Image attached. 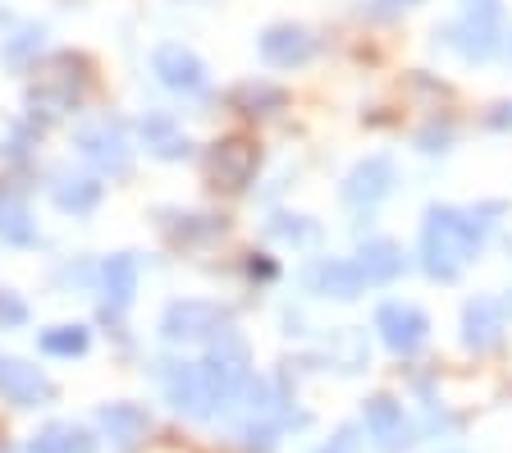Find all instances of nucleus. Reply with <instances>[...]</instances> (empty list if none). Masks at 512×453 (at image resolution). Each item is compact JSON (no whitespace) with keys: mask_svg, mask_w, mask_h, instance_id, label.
I'll use <instances>...</instances> for the list:
<instances>
[{"mask_svg":"<svg viewBox=\"0 0 512 453\" xmlns=\"http://www.w3.org/2000/svg\"><path fill=\"white\" fill-rule=\"evenodd\" d=\"M380 330H384V344L398 348V353H412V348L426 344V316L416 307H384Z\"/></svg>","mask_w":512,"mask_h":453,"instance_id":"obj_3","label":"nucleus"},{"mask_svg":"<svg viewBox=\"0 0 512 453\" xmlns=\"http://www.w3.org/2000/svg\"><path fill=\"white\" fill-rule=\"evenodd\" d=\"M224 316L215 312V307H206V302H183V307H174L170 316H165V335L170 339H202L211 335V330H220Z\"/></svg>","mask_w":512,"mask_h":453,"instance_id":"obj_4","label":"nucleus"},{"mask_svg":"<svg viewBox=\"0 0 512 453\" xmlns=\"http://www.w3.org/2000/svg\"><path fill=\"white\" fill-rule=\"evenodd\" d=\"M320 453H357V435H352V431H339V435H334V444H325Z\"/></svg>","mask_w":512,"mask_h":453,"instance_id":"obj_11","label":"nucleus"},{"mask_svg":"<svg viewBox=\"0 0 512 453\" xmlns=\"http://www.w3.org/2000/svg\"><path fill=\"white\" fill-rule=\"evenodd\" d=\"M366 426H371V435L380 440V449H398V444H407L403 408L389 403V399H371V408H366Z\"/></svg>","mask_w":512,"mask_h":453,"instance_id":"obj_5","label":"nucleus"},{"mask_svg":"<svg viewBox=\"0 0 512 453\" xmlns=\"http://www.w3.org/2000/svg\"><path fill=\"white\" fill-rule=\"evenodd\" d=\"M96 440L83 426H46L32 435V453H92Z\"/></svg>","mask_w":512,"mask_h":453,"instance_id":"obj_6","label":"nucleus"},{"mask_svg":"<svg viewBox=\"0 0 512 453\" xmlns=\"http://www.w3.org/2000/svg\"><path fill=\"white\" fill-rule=\"evenodd\" d=\"M42 348L46 353H55V357H69V353H83L87 348V330H69V325H60L55 335H42Z\"/></svg>","mask_w":512,"mask_h":453,"instance_id":"obj_9","label":"nucleus"},{"mask_svg":"<svg viewBox=\"0 0 512 453\" xmlns=\"http://www.w3.org/2000/svg\"><path fill=\"white\" fill-rule=\"evenodd\" d=\"M106 280H115V302H128L133 298V284H138V270H133V261H115L106 270Z\"/></svg>","mask_w":512,"mask_h":453,"instance_id":"obj_10","label":"nucleus"},{"mask_svg":"<svg viewBox=\"0 0 512 453\" xmlns=\"http://www.w3.org/2000/svg\"><path fill=\"white\" fill-rule=\"evenodd\" d=\"M156 65H160V74H165V83H174V87H197L202 83V65H197L192 55H183L179 46H165V51L156 55Z\"/></svg>","mask_w":512,"mask_h":453,"instance_id":"obj_7","label":"nucleus"},{"mask_svg":"<svg viewBox=\"0 0 512 453\" xmlns=\"http://www.w3.org/2000/svg\"><path fill=\"white\" fill-rule=\"evenodd\" d=\"M51 380L42 376L37 367H23L14 357H0V399L14 403V408H42L51 403Z\"/></svg>","mask_w":512,"mask_h":453,"instance_id":"obj_1","label":"nucleus"},{"mask_svg":"<svg viewBox=\"0 0 512 453\" xmlns=\"http://www.w3.org/2000/svg\"><path fill=\"white\" fill-rule=\"evenodd\" d=\"M316 284H325V289L334 284V293H339V298H352V293H357V284H362V275H357L352 266H339V261H334V266H320L316 270Z\"/></svg>","mask_w":512,"mask_h":453,"instance_id":"obj_8","label":"nucleus"},{"mask_svg":"<svg viewBox=\"0 0 512 453\" xmlns=\"http://www.w3.org/2000/svg\"><path fill=\"white\" fill-rule=\"evenodd\" d=\"M101 426H106L115 449H138L151 435V417L142 408H133V403H110V408L101 412Z\"/></svg>","mask_w":512,"mask_h":453,"instance_id":"obj_2","label":"nucleus"}]
</instances>
